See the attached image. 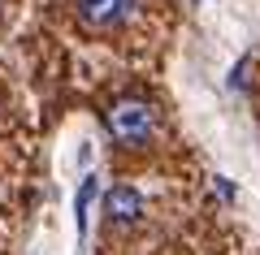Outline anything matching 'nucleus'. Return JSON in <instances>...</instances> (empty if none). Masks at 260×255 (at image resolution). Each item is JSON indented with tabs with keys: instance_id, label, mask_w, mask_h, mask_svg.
I'll list each match as a JSON object with an SVG mask.
<instances>
[{
	"instance_id": "20e7f679",
	"label": "nucleus",
	"mask_w": 260,
	"mask_h": 255,
	"mask_svg": "<svg viewBox=\"0 0 260 255\" xmlns=\"http://www.w3.org/2000/svg\"><path fill=\"white\" fill-rule=\"evenodd\" d=\"M91 195H95V177H83V186H78V199H74L78 229H87V208H91Z\"/></svg>"
},
{
	"instance_id": "f03ea898",
	"label": "nucleus",
	"mask_w": 260,
	"mask_h": 255,
	"mask_svg": "<svg viewBox=\"0 0 260 255\" xmlns=\"http://www.w3.org/2000/svg\"><path fill=\"white\" fill-rule=\"evenodd\" d=\"M74 9L87 30H117L139 9V0H74Z\"/></svg>"
},
{
	"instance_id": "7ed1b4c3",
	"label": "nucleus",
	"mask_w": 260,
	"mask_h": 255,
	"mask_svg": "<svg viewBox=\"0 0 260 255\" xmlns=\"http://www.w3.org/2000/svg\"><path fill=\"white\" fill-rule=\"evenodd\" d=\"M104 216H109V225H135L143 216V195L130 182H113L104 195Z\"/></svg>"
},
{
	"instance_id": "39448f33",
	"label": "nucleus",
	"mask_w": 260,
	"mask_h": 255,
	"mask_svg": "<svg viewBox=\"0 0 260 255\" xmlns=\"http://www.w3.org/2000/svg\"><path fill=\"white\" fill-rule=\"evenodd\" d=\"M213 191H217V199H225V203L234 199V186L225 182V177H213Z\"/></svg>"
},
{
	"instance_id": "f257e3e1",
	"label": "nucleus",
	"mask_w": 260,
	"mask_h": 255,
	"mask_svg": "<svg viewBox=\"0 0 260 255\" xmlns=\"http://www.w3.org/2000/svg\"><path fill=\"white\" fill-rule=\"evenodd\" d=\"M160 126V113L152 100H143V95H121V100H113L109 108H104V130H109L113 143L121 147H143L152 134H156Z\"/></svg>"
}]
</instances>
